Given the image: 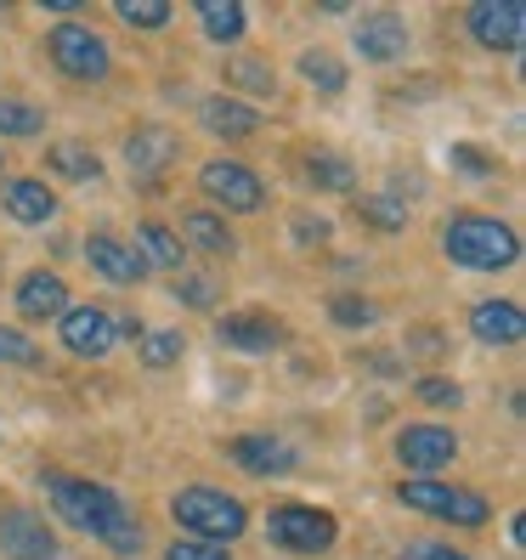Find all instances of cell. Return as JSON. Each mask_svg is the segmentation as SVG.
<instances>
[{"label": "cell", "mask_w": 526, "mask_h": 560, "mask_svg": "<svg viewBox=\"0 0 526 560\" xmlns=\"http://www.w3.org/2000/svg\"><path fill=\"white\" fill-rule=\"evenodd\" d=\"M226 458H233L244 476H289L294 465H301L283 436H233L226 442Z\"/></svg>", "instance_id": "4fadbf2b"}, {"label": "cell", "mask_w": 526, "mask_h": 560, "mask_svg": "<svg viewBox=\"0 0 526 560\" xmlns=\"http://www.w3.org/2000/svg\"><path fill=\"white\" fill-rule=\"evenodd\" d=\"M199 119H204L210 137H226V142H249L255 130H260V114L244 108L238 96H210V103L199 108Z\"/></svg>", "instance_id": "d6986e66"}, {"label": "cell", "mask_w": 526, "mask_h": 560, "mask_svg": "<svg viewBox=\"0 0 526 560\" xmlns=\"http://www.w3.org/2000/svg\"><path fill=\"white\" fill-rule=\"evenodd\" d=\"M46 164L57 176H69V182H103V159H96L85 142H51Z\"/></svg>", "instance_id": "7402d4cb"}, {"label": "cell", "mask_w": 526, "mask_h": 560, "mask_svg": "<svg viewBox=\"0 0 526 560\" xmlns=\"http://www.w3.org/2000/svg\"><path fill=\"white\" fill-rule=\"evenodd\" d=\"M0 205H7V215L17 226H46L57 215V192L35 176H12L7 187H0Z\"/></svg>", "instance_id": "9a60e30c"}, {"label": "cell", "mask_w": 526, "mask_h": 560, "mask_svg": "<svg viewBox=\"0 0 526 560\" xmlns=\"http://www.w3.org/2000/svg\"><path fill=\"white\" fill-rule=\"evenodd\" d=\"M328 317H335L340 328H369L379 312H374V301H363V294H335V301H328Z\"/></svg>", "instance_id": "4dcf8cb0"}, {"label": "cell", "mask_w": 526, "mask_h": 560, "mask_svg": "<svg viewBox=\"0 0 526 560\" xmlns=\"http://www.w3.org/2000/svg\"><path fill=\"white\" fill-rule=\"evenodd\" d=\"M46 51H51V62L69 80H108V69H114L108 40L96 35V28H85V23H57L46 35Z\"/></svg>", "instance_id": "5b68a950"}, {"label": "cell", "mask_w": 526, "mask_h": 560, "mask_svg": "<svg viewBox=\"0 0 526 560\" xmlns=\"http://www.w3.org/2000/svg\"><path fill=\"white\" fill-rule=\"evenodd\" d=\"M171 515H176V526H187V533L204 538V544H233L249 526L244 504L221 487H182L171 499Z\"/></svg>", "instance_id": "3957f363"}, {"label": "cell", "mask_w": 526, "mask_h": 560, "mask_svg": "<svg viewBox=\"0 0 526 560\" xmlns=\"http://www.w3.org/2000/svg\"><path fill=\"white\" fill-rule=\"evenodd\" d=\"M397 458H402V470H413V481H431L458 458V436L447 424H408L397 436Z\"/></svg>", "instance_id": "ba28073f"}, {"label": "cell", "mask_w": 526, "mask_h": 560, "mask_svg": "<svg viewBox=\"0 0 526 560\" xmlns=\"http://www.w3.org/2000/svg\"><path fill=\"white\" fill-rule=\"evenodd\" d=\"M0 362H12V369H40V346L17 335V328H0Z\"/></svg>", "instance_id": "1f68e13d"}, {"label": "cell", "mask_w": 526, "mask_h": 560, "mask_svg": "<svg viewBox=\"0 0 526 560\" xmlns=\"http://www.w3.org/2000/svg\"><path fill=\"white\" fill-rule=\"evenodd\" d=\"M402 46H408V23L397 12H363L356 18V51H363L369 62L402 57Z\"/></svg>", "instance_id": "2e32d148"}, {"label": "cell", "mask_w": 526, "mask_h": 560, "mask_svg": "<svg viewBox=\"0 0 526 560\" xmlns=\"http://www.w3.org/2000/svg\"><path fill=\"white\" fill-rule=\"evenodd\" d=\"M294 238L301 244H328V221L323 215H294Z\"/></svg>", "instance_id": "f35d334b"}, {"label": "cell", "mask_w": 526, "mask_h": 560, "mask_svg": "<svg viewBox=\"0 0 526 560\" xmlns=\"http://www.w3.org/2000/svg\"><path fill=\"white\" fill-rule=\"evenodd\" d=\"M442 249L453 267H470V272H504L521 260L515 226H504L499 215H453L442 226Z\"/></svg>", "instance_id": "7a4b0ae2"}, {"label": "cell", "mask_w": 526, "mask_h": 560, "mask_svg": "<svg viewBox=\"0 0 526 560\" xmlns=\"http://www.w3.org/2000/svg\"><path fill=\"white\" fill-rule=\"evenodd\" d=\"M356 221H369L374 233H402L408 205L397 199V192H363V199H356Z\"/></svg>", "instance_id": "cb8c5ba5"}, {"label": "cell", "mask_w": 526, "mask_h": 560, "mask_svg": "<svg viewBox=\"0 0 526 560\" xmlns=\"http://www.w3.org/2000/svg\"><path fill=\"white\" fill-rule=\"evenodd\" d=\"M470 35L487 51H521V40H526V7H521V0H476V7H470Z\"/></svg>", "instance_id": "9c48e42d"}, {"label": "cell", "mask_w": 526, "mask_h": 560, "mask_svg": "<svg viewBox=\"0 0 526 560\" xmlns=\"http://www.w3.org/2000/svg\"><path fill=\"white\" fill-rule=\"evenodd\" d=\"M176 294H182L187 306H210V301H215V283H210V278H182Z\"/></svg>", "instance_id": "74e56055"}, {"label": "cell", "mask_w": 526, "mask_h": 560, "mask_svg": "<svg viewBox=\"0 0 526 560\" xmlns=\"http://www.w3.org/2000/svg\"><path fill=\"white\" fill-rule=\"evenodd\" d=\"M226 85H238V91H249V96H267L278 91V74H272V62H255V57H226Z\"/></svg>", "instance_id": "d4e9b609"}, {"label": "cell", "mask_w": 526, "mask_h": 560, "mask_svg": "<svg viewBox=\"0 0 526 560\" xmlns=\"http://www.w3.org/2000/svg\"><path fill=\"white\" fill-rule=\"evenodd\" d=\"M114 12L130 28H164V23H171V7H164V0H119Z\"/></svg>", "instance_id": "f546056e"}, {"label": "cell", "mask_w": 526, "mask_h": 560, "mask_svg": "<svg viewBox=\"0 0 526 560\" xmlns=\"http://www.w3.org/2000/svg\"><path fill=\"white\" fill-rule=\"evenodd\" d=\"M397 499L419 515H436V521H453V526H487L492 504L470 487H442V481H402Z\"/></svg>", "instance_id": "277c9868"}, {"label": "cell", "mask_w": 526, "mask_h": 560, "mask_svg": "<svg viewBox=\"0 0 526 560\" xmlns=\"http://www.w3.org/2000/svg\"><path fill=\"white\" fill-rule=\"evenodd\" d=\"M301 74H306L323 96H340V91H346V62L328 57V51H306V57H301Z\"/></svg>", "instance_id": "83f0119b"}, {"label": "cell", "mask_w": 526, "mask_h": 560, "mask_svg": "<svg viewBox=\"0 0 526 560\" xmlns=\"http://www.w3.org/2000/svg\"><path fill=\"white\" fill-rule=\"evenodd\" d=\"M176 153H182V142L164 125H142V130L125 137V164H130V176H137L142 187H159V176L176 164Z\"/></svg>", "instance_id": "30bf717a"}, {"label": "cell", "mask_w": 526, "mask_h": 560, "mask_svg": "<svg viewBox=\"0 0 526 560\" xmlns=\"http://www.w3.org/2000/svg\"><path fill=\"white\" fill-rule=\"evenodd\" d=\"M0 555L7 560H57V538L35 510H0Z\"/></svg>", "instance_id": "8fae6325"}, {"label": "cell", "mask_w": 526, "mask_h": 560, "mask_svg": "<svg viewBox=\"0 0 526 560\" xmlns=\"http://www.w3.org/2000/svg\"><path fill=\"white\" fill-rule=\"evenodd\" d=\"M199 187L210 192L221 210H233V215H249V210L267 205V187H260V176L249 171V164H233V159H210L204 171H199Z\"/></svg>", "instance_id": "52a82bcc"}, {"label": "cell", "mask_w": 526, "mask_h": 560, "mask_svg": "<svg viewBox=\"0 0 526 560\" xmlns=\"http://www.w3.org/2000/svg\"><path fill=\"white\" fill-rule=\"evenodd\" d=\"M306 176L323 192H351V182H356L351 159H340V153H306Z\"/></svg>", "instance_id": "4316f807"}, {"label": "cell", "mask_w": 526, "mask_h": 560, "mask_svg": "<svg viewBox=\"0 0 526 560\" xmlns=\"http://www.w3.org/2000/svg\"><path fill=\"white\" fill-rule=\"evenodd\" d=\"M402 560H470L458 544H431V538H419V544H408L402 549Z\"/></svg>", "instance_id": "d590c367"}, {"label": "cell", "mask_w": 526, "mask_h": 560, "mask_svg": "<svg viewBox=\"0 0 526 560\" xmlns=\"http://www.w3.org/2000/svg\"><path fill=\"white\" fill-rule=\"evenodd\" d=\"M458 171H470V176H499V159H487V153H476V148H453L447 153Z\"/></svg>", "instance_id": "8d00e7d4"}, {"label": "cell", "mask_w": 526, "mask_h": 560, "mask_svg": "<svg viewBox=\"0 0 526 560\" xmlns=\"http://www.w3.org/2000/svg\"><path fill=\"white\" fill-rule=\"evenodd\" d=\"M57 328H62V346H69L74 357H108L114 340H119L114 312H103V306H69L57 317Z\"/></svg>", "instance_id": "7c38bea8"}, {"label": "cell", "mask_w": 526, "mask_h": 560, "mask_svg": "<svg viewBox=\"0 0 526 560\" xmlns=\"http://www.w3.org/2000/svg\"><path fill=\"white\" fill-rule=\"evenodd\" d=\"M267 533L278 549L289 555H323V549H335L340 538V521L328 515V510H306V504H278L267 515Z\"/></svg>", "instance_id": "8992f818"}, {"label": "cell", "mask_w": 526, "mask_h": 560, "mask_svg": "<svg viewBox=\"0 0 526 560\" xmlns=\"http://www.w3.org/2000/svg\"><path fill=\"white\" fill-rule=\"evenodd\" d=\"M137 238H142V260H159V267L182 272V238H176L164 221H142V226H137Z\"/></svg>", "instance_id": "484cf974"}, {"label": "cell", "mask_w": 526, "mask_h": 560, "mask_svg": "<svg viewBox=\"0 0 526 560\" xmlns=\"http://www.w3.org/2000/svg\"><path fill=\"white\" fill-rule=\"evenodd\" d=\"M40 130H46V114L40 108L0 96V137H40Z\"/></svg>", "instance_id": "f1b7e54d"}, {"label": "cell", "mask_w": 526, "mask_h": 560, "mask_svg": "<svg viewBox=\"0 0 526 560\" xmlns=\"http://www.w3.org/2000/svg\"><path fill=\"white\" fill-rule=\"evenodd\" d=\"M182 357V335H142V362L148 369H171Z\"/></svg>", "instance_id": "d6a6232c"}, {"label": "cell", "mask_w": 526, "mask_h": 560, "mask_svg": "<svg viewBox=\"0 0 526 560\" xmlns=\"http://www.w3.org/2000/svg\"><path fill=\"white\" fill-rule=\"evenodd\" d=\"M199 23L215 46H238L244 40V7L238 0H199Z\"/></svg>", "instance_id": "44dd1931"}, {"label": "cell", "mask_w": 526, "mask_h": 560, "mask_svg": "<svg viewBox=\"0 0 526 560\" xmlns=\"http://www.w3.org/2000/svg\"><path fill=\"white\" fill-rule=\"evenodd\" d=\"M419 402H431V408H458V402H465V390H458L453 380H419Z\"/></svg>", "instance_id": "e575fe53"}, {"label": "cell", "mask_w": 526, "mask_h": 560, "mask_svg": "<svg viewBox=\"0 0 526 560\" xmlns=\"http://www.w3.org/2000/svg\"><path fill=\"white\" fill-rule=\"evenodd\" d=\"M164 560H233V549H226V544L192 538V544H171V549H164Z\"/></svg>", "instance_id": "836d02e7"}, {"label": "cell", "mask_w": 526, "mask_h": 560, "mask_svg": "<svg viewBox=\"0 0 526 560\" xmlns=\"http://www.w3.org/2000/svg\"><path fill=\"white\" fill-rule=\"evenodd\" d=\"M215 335L233 351H278L283 346V323L267 317V312H238V317H221Z\"/></svg>", "instance_id": "e0dca14e"}, {"label": "cell", "mask_w": 526, "mask_h": 560, "mask_svg": "<svg viewBox=\"0 0 526 560\" xmlns=\"http://www.w3.org/2000/svg\"><path fill=\"white\" fill-rule=\"evenodd\" d=\"M470 335L487 340V346H515L526 335V323H521V306L515 301H481L470 312Z\"/></svg>", "instance_id": "ffe728a7"}, {"label": "cell", "mask_w": 526, "mask_h": 560, "mask_svg": "<svg viewBox=\"0 0 526 560\" xmlns=\"http://www.w3.org/2000/svg\"><path fill=\"white\" fill-rule=\"evenodd\" d=\"M46 499L74 533H91L114 555H142V521L125 510V499L114 487H96L80 476H46Z\"/></svg>", "instance_id": "6da1fadb"}, {"label": "cell", "mask_w": 526, "mask_h": 560, "mask_svg": "<svg viewBox=\"0 0 526 560\" xmlns=\"http://www.w3.org/2000/svg\"><path fill=\"white\" fill-rule=\"evenodd\" d=\"M62 312H69V289H62L57 272H28L17 283V317L46 323V317H62Z\"/></svg>", "instance_id": "ac0fdd59"}, {"label": "cell", "mask_w": 526, "mask_h": 560, "mask_svg": "<svg viewBox=\"0 0 526 560\" xmlns=\"http://www.w3.org/2000/svg\"><path fill=\"white\" fill-rule=\"evenodd\" d=\"M85 260H91V272H103L108 283H142L148 278V260L137 244H119L114 233H96L85 244Z\"/></svg>", "instance_id": "5bb4252c"}, {"label": "cell", "mask_w": 526, "mask_h": 560, "mask_svg": "<svg viewBox=\"0 0 526 560\" xmlns=\"http://www.w3.org/2000/svg\"><path fill=\"white\" fill-rule=\"evenodd\" d=\"M182 226H187V244H192V249H204V255H215V260L238 249V238L226 233V221H221V215H210V210H192Z\"/></svg>", "instance_id": "603a6c76"}]
</instances>
